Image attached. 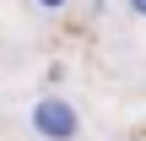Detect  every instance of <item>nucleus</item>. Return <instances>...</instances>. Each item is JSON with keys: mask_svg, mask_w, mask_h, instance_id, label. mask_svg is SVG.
Masks as SVG:
<instances>
[{"mask_svg": "<svg viewBox=\"0 0 146 141\" xmlns=\"http://www.w3.org/2000/svg\"><path fill=\"white\" fill-rule=\"evenodd\" d=\"M27 130L38 141H81V109H76L65 92H43V98L27 109Z\"/></svg>", "mask_w": 146, "mask_h": 141, "instance_id": "f257e3e1", "label": "nucleus"}, {"mask_svg": "<svg viewBox=\"0 0 146 141\" xmlns=\"http://www.w3.org/2000/svg\"><path fill=\"white\" fill-rule=\"evenodd\" d=\"M33 5H38V11H43V16H54V11H65V5H70V0H33Z\"/></svg>", "mask_w": 146, "mask_h": 141, "instance_id": "f03ea898", "label": "nucleus"}, {"mask_svg": "<svg viewBox=\"0 0 146 141\" xmlns=\"http://www.w3.org/2000/svg\"><path fill=\"white\" fill-rule=\"evenodd\" d=\"M125 5H130V11H135V16H146V0H125Z\"/></svg>", "mask_w": 146, "mask_h": 141, "instance_id": "7ed1b4c3", "label": "nucleus"}]
</instances>
